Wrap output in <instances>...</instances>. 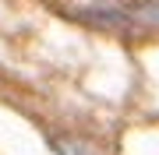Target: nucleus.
I'll list each match as a JSON object with an SVG mask.
<instances>
[{
  "label": "nucleus",
  "instance_id": "obj_2",
  "mask_svg": "<svg viewBox=\"0 0 159 155\" xmlns=\"http://www.w3.org/2000/svg\"><path fill=\"white\" fill-rule=\"evenodd\" d=\"M134 18H138V21H148V25H159V4H145V7H138Z\"/></svg>",
  "mask_w": 159,
  "mask_h": 155
},
{
  "label": "nucleus",
  "instance_id": "obj_1",
  "mask_svg": "<svg viewBox=\"0 0 159 155\" xmlns=\"http://www.w3.org/2000/svg\"><path fill=\"white\" fill-rule=\"evenodd\" d=\"M60 155H102V152L89 141H60Z\"/></svg>",
  "mask_w": 159,
  "mask_h": 155
}]
</instances>
